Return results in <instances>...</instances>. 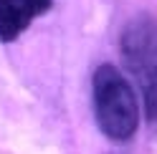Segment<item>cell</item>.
I'll return each instance as SVG.
<instances>
[{
    "label": "cell",
    "instance_id": "1",
    "mask_svg": "<svg viewBox=\"0 0 157 154\" xmlns=\"http://www.w3.org/2000/svg\"><path fill=\"white\" fill-rule=\"evenodd\" d=\"M94 116L104 137L114 141H127L134 137L140 124V109L129 81L112 63H101L91 79Z\"/></svg>",
    "mask_w": 157,
    "mask_h": 154
},
{
    "label": "cell",
    "instance_id": "2",
    "mask_svg": "<svg viewBox=\"0 0 157 154\" xmlns=\"http://www.w3.org/2000/svg\"><path fill=\"white\" fill-rule=\"evenodd\" d=\"M122 61L140 86L147 119H157V23L140 15L122 33Z\"/></svg>",
    "mask_w": 157,
    "mask_h": 154
},
{
    "label": "cell",
    "instance_id": "3",
    "mask_svg": "<svg viewBox=\"0 0 157 154\" xmlns=\"http://www.w3.org/2000/svg\"><path fill=\"white\" fill-rule=\"evenodd\" d=\"M51 5L53 0H0V41H15Z\"/></svg>",
    "mask_w": 157,
    "mask_h": 154
}]
</instances>
